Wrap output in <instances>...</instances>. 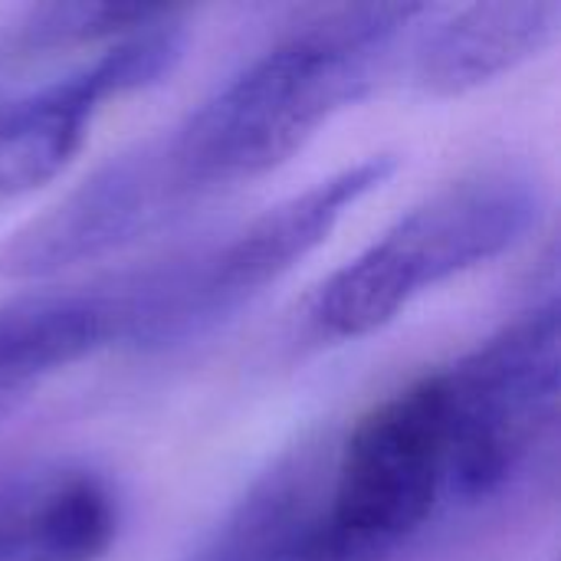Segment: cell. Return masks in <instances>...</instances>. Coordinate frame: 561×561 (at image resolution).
<instances>
[{
	"instance_id": "8992f818",
	"label": "cell",
	"mask_w": 561,
	"mask_h": 561,
	"mask_svg": "<svg viewBox=\"0 0 561 561\" xmlns=\"http://www.w3.org/2000/svg\"><path fill=\"white\" fill-rule=\"evenodd\" d=\"M125 348L115 279L16 296L0 306V424L53 375Z\"/></svg>"
},
{
	"instance_id": "52a82bcc",
	"label": "cell",
	"mask_w": 561,
	"mask_h": 561,
	"mask_svg": "<svg viewBox=\"0 0 561 561\" xmlns=\"http://www.w3.org/2000/svg\"><path fill=\"white\" fill-rule=\"evenodd\" d=\"M118 536L112 483L76 463L0 473V561H99Z\"/></svg>"
},
{
	"instance_id": "277c9868",
	"label": "cell",
	"mask_w": 561,
	"mask_h": 561,
	"mask_svg": "<svg viewBox=\"0 0 561 561\" xmlns=\"http://www.w3.org/2000/svg\"><path fill=\"white\" fill-rule=\"evenodd\" d=\"M394 168L391 154H371L224 237L115 276L125 306V348L161 352L230 322L316 253L355 204L388 184Z\"/></svg>"
},
{
	"instance_id": "ba28073f",
	"label": "cell",
	"mask_w": 561,
	"mask_h": 561,
	"mask_svg": "<svg viewBox=\"0 0 561 561\" xmlns=\"http://www.w3.org/2000/svg\"><path fill=\"white\" fill-rule=\"evenodd\" d=\"M561 33V3H473L440 20L417 43L414 82L431 95H463L549 49Z\"/></svg>"
},
{
	"instance_id": "6da1fadb",
	"label": "cell",
	"mask_w": 561,
	"mask_h": 561,
	"mask_svg": "<svg viewBox=\"0 0 561 561\" xmlns=\"http://www.w3.org/2000/svg\"><path fill=\"white\" fill-rule=\"evenodd\" d=\"M559 302L283 454L191 561H391L513 493L556 440Z\"/></svg>"
},
{
	"instance_id": "5b68a950",
	"label": "cell",
	"mask_w": 561,
	"mask_h": 561,
	"mask_svg": "<svg viewBox=\"0 0 561 561\" xmlns=\"http://www.w3.org/2000/svg\"><path fill=\"white\" fill-rule=\"evenodd\" d=\"M542 214L539 181L513 164L463 174L411 207L316 293L322 339H365L427 289L513 250Z\"/></svg>"
},
{
	"instance_id": "3957f363",
	"label": "cell",
	"mask_w": 561,
	"mask_h": 561,
	"mask_svg": "<svg viewBox=\"0 0 561 561\" xmlns=\"http://www.w3.org/2000/svg\"><path fill=\"white\" fill-rule=\"evenodd\" d=\"M187 26L168 7L49 3L0 30V197L49 181L95 112L164 79Z\"/></svg>"
},
{
	"instance_id": "7a4b0ae2",
	"label": "cell",
	"mask_w": 561,
	"mask_h": 561,
	"mask_svg": "<svg viewBox=\"0 0 561 561\" xmlns=\"http://www.w3.org/2000/svg\"><path fill=\"white\" fill-rule=\"evenodd\" d=\"M434 7L329 10L230 76L181 122L105 161L0 243L3 279H49L168 230L204 201L286 164L365 99Z\"/></svg>"
}]
</instances>
